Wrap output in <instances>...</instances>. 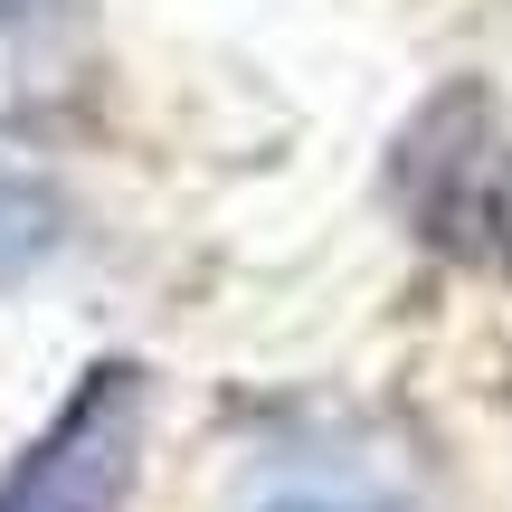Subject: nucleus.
<instances>
[{"label": "nucleus", "mask_w": 512, "mask_h": 512, "mask_svg": "<svg viewBox=\"0 0 512 512\" xmlns=\"http://www.w3.org/2000/svg\"><path fill=\"white\" fill-rule=\"evenodd\" d=\"M152 389L133 361H95L76 399L29 437V456L0 475V512H124L143 475Z\"/></svg>", "instance_id": "1"}, {"label": "nucleus", "mask_w": 512, "mask_h": 512, "mask_svg": "<svg viewBox=\"0 0 512 512\" xmlns=\"http://www.w3.org/2000/svg\"><path fill=\"white\" fill-rule=\"evenodd\" d=\"M57 238H67V209H57V190L0 162V285H10V275H29V266H48Z\"/></svg>", "instance_id": "2"}, {"label": "nucleus", "mask_w": 512, "mask_h": 512, "mask_svg": "<svg viewBox=\"0 0 512 512\" xmlns=\"http://www.w3.org/2000/svg\"><path fill=\"white\" fill-rule=\"evenodd\" d=\"M256 512H380V503H361V494H266Z\"/></svg>", "instance_id": "3"}]
</instances>
